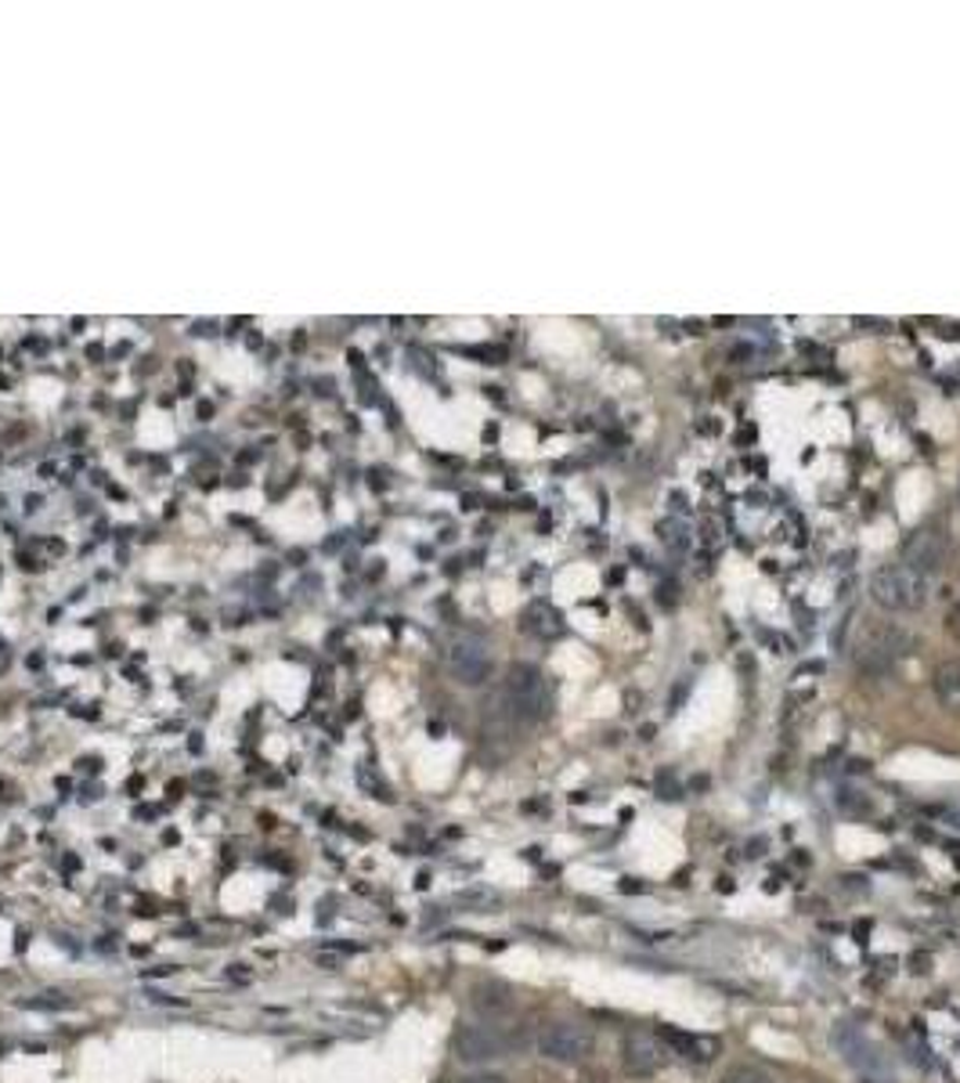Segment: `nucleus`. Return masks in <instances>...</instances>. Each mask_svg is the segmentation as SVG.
Segmentation results:
<instances>
[{"label":"nucleus","mask_w":960,"mask_h":1083,"mask_svg":"<svg viewBox=\"0 0 960 1083\" xmlns=\"http://www.w3.org/2000/svg\"><path fill=\"white\" fill-rule=\"evenodd\" d=\"M658 535H661V542L672 552H686V549H690V527H686L680 516H672V521H661L658 524Z\"/></svg>","instance_id":"ddd939ff"},{"label":"nucleus","mask_w":960,"mask_h":1083,"mask_svg":"<svg viewBox=\"0 0 960 1083\" xmlns=\"http://www.w3.org/2000/svg\"><path fill=\"white\" fill-rule=\"evenodd\" d=\"M510 1047H513V1041L502 1030H495V1025L462 1022V1025H456V1033H451V1051L470 1066L495 1062V1058H502Z\"/></svg>","instance_id":"423d86ee"},{"label":"nucleus","mask_w":960,"mask_h":1083,"mask_svg":"<svg viewBox=\"0 0 960 1083\" xmlns=\"http://www.w3.org/2000/svg\"><path fill=\"white\" fill-rule=\"evenodd\" d=\"M722 1083H773V1076L759 1066L740 1062V1066H730L726 1073H722Z\"/></svg>","instance_id":"4468645a"},{"label":"nucleus","mask_w":960,"mask_h":1083,"mask_svg":"<svg viewBox=\"0 0 960 1083\" xmlns=\"http://www.w3.org/2000/svg\"><path fill=\"white\" fill-rule=\"evenodd\" d=\"M499 708L510 722H541L552 715V686L535 664H513L502 680Z\"/></svg>","instance_id":"f257e3e1"},{"label":"nucleus","mask_w":960,"mask_h":1083,"mask_svg":"<svg viewBox=\"0 0 960 1083\" xmlns=\"http://www.w3.org/2000/svg\"><path fill=\"white\" fill-rule=\"evenodd\" d=\"M957 499H960V488H957Z\"/></svg>","instance_id":"a878e982"},{"label":"nucleus","mask_w":960,"mask_h":1083,"mask_svg":"<svg viewBox=\"0 0 960 1083\" xmlns=\"http://www.w3.org/2000/svg\"><path fill=\"white\" fill-rule=\"evenodd\" d=\"M935 697H939L943 708L960 712V658L946 661L939 672H935Z\"/></svg>","instance_id":"f8f14e48"},{"label":"nucleus","mask_w":960,"mask_h":1083,"mask_svg":"<svg viewBox=\"0 0 960 1083\" xmlns=\"http://www.w3.org/2000/svg\"><path fill=\"white\" fill-rule=\"evenodd\" d=\"M910 632L902 628H877L856 643V664L863 675H885L892 664L910 653Z\"/></svg>","instance_id":"20e7f679"},{"label":"nucleus","mask_w":960,"mask_h":1083,"mask_svg":"<svg viewBox=\"0 0 960 1083\" xmlns=\"http://www.w3.org/2000/svg\"><path fill=\"white\" fill-rule=\"evenodd\" d=\"M535 1047H538V1055H546V1058H549V1062L578 1066V1062H585V1058L593 1055L596 1041H593V1033L585 1030V1025L557 1019V1022H546V1025H541Z\"/></svg>","instance_id":"7ed1b4c3"},{"label":"nucleus","mask_w":960,"mask_h":1083,"mask_svg":"<svg viewBox=\"0 0 960 1083\" xmlns=\"http://www.w3.org/2000/svg\"><path fill=\"white\" fill-rule=\"evenodd\" d=\"M578 1083H611V1073L600 1069V1066H585L578 1073Z\"/></svg>","instance_id":"6ab92c4d"},{"label":"nucleus","mask_w":960,"mask_h":1083,"mask_svg":"<svg viewBox=\"0 0 960 1083\" xmlns=\"http://www.w3.org/2000/svg\"><path fill=\"white\" fill-rule=\"evenodd\" d=\"M621 888H625V893H643V885H636V882H632V877H628V882L621 885Z\"/></svg>","instance_id":"393cba45"},{"label":"nucleus","mask_w":960,"mask_h":1083,"mask_svg":"<svg viewBox=\"0 0 960 1083\" xmlns=\"http://www.w3.org/2000/svg\"><path fill=\"white\" fill-rule=\"evenodd\" d=\"M719 532H722V524H719V521H705V524H700V535H705V546H711V549L719 546Z\"/></svg>","instance_id":"aec40b11"},{"label":"nucleus","mask_w":960,"mask_h":1083,"mask_svg":"<svg viewBox=\"0 0 960 1083\" xmlns=\"http://www.w3.org/2000/svg\"><path fill=\"white\" fill-rule=\"evenodd\" d=\"M228 975H232L239 986H246V983H250V979H253L250 972H246V964H232V968H228Z\"/></svg>","instance_id":"b1692460"},{"label":"nucleus","mask_w":960,"mask_h":1083,"mask_svg":"<svg viewBox=\"0 0 960 1083\" xmlns=\"http://www.w3.org/2000/svg\"><path fill=\"white\" fill-rule=\"evenodd\" d=\"M448 669L459 683L466 686H481L491 675V653L477 636H462L451 643L448 650Z\"/></svg>","instance_id":"6e6552de"},{"label":"nucleus","mask_w":960,"mask_h":1083,"mask_svg":"<svg viewBox=\"0 0 960 1083\" xmlns=\"http://www.w3.org/2000/svg\"><path fill=\"white\" fill-rule=\"evenodd\" d=\"M470 1004L484 1022H506L516 1008V997L510 986L499 983V979H484V983L470 989Z\"/></svg>","instance_id":"1a4fd4ad"},{"label":"nucleus","mask_w":960,"mask_h":1083,"mask_svg":"<svg viewBox=\"0 0 960 1083\" xmlns=\"http://www.w3.org/2000/svg\"><path fill=\"white\" fill-rule=\"evenodd\" d=\"M661 1044L669 1047V1055H680L686 1062H715L719 1058V1041L715 1036H700V1033H683L675 1025H658Z\"/></svg>","instance_id":"9d476101"},{"label":"nucleus","mask_w":960,"mask_h":1083,"mask_svg":"<svg viewBox=\"0 0 960 1083\" xmlns=\"http://www.w3.org/2000/svg\"><path fill=\"white\" fill-rule=\"evenodd\" d=\"M658 795L664 798V802H680V798H683V787H680V781H675L672 773H661V776H658Z\"/></svg>","instance_id":"a211bd4d"},{"label":"nucleus","mask_w":960,"mask_h":1083,"mask_svg":"<svg viewBox=\"0 0 960 1083\" xmlns=\"http://www.w3.org/2000/svg\"><path fill=\"white\" fill-rule=\"evenodd\" d=\"M946 632H950L953 639H960V603L953 607L950 614H946Z\"/></svg>","instance_id":"5701e85b"},{"label":"nucleus","mask_w":960,"mask_h":1083,"mask_svg":"<svg viewBox=\"0 0 960 1083\" xmlns=\"http://www.w3.org/2000/svg\"><path fill=\"white\" fill-rule=\"evenodd\" d=\"M621 1066H625L628 1076L650 1080L669 1066V1047L661 1044L658 1033L632 1030V1033H625V1041H621Z\"/></svg>","instance_id":"0eeeda50"},{"label":"nucleus","mask_w":960,"mask_h":1083,"mask_svg":"<svg viewBox=\"0 0 960 1083\" xmlns=\"http://www.w3.org/2000/svg\"><path fill=\"white\" fill-rule=\"evenodd\" d=\"M838 806H841L845 812H852V817H867V812H871V802H867V798H863L860 792H852V787H849V792H841Z\"/></svg>","instance_id":"f3484780"},{"label":"nucleus","mask_w":960,"mask_h":1083,"mask_svg":"<svg viewBox=\"0 0 960 1083\" xmlns=\"http://www.w3.org/2000/svg\"><path fill=\"white\" fill-rule=\"evenodd\" d=\"M314 961H319L322 968H340V964H344V954H336V950H319V954H314Z\"/></svg>","instance_id":"412c9836"},{"label":"nucleus","mask_w":960,"mask_h":1083,"mask_svg":"<svg viewBox=\"0 0 960 1083\" xmlns=\"http://www.w3.org/2000/svg\"><path fill=\"white\" fill-rule=\"evenodd\" d=\"M946 552H950V546H946V535L939 527L921 524L899 546V563H907L910 571L924 574V578H935L946 568Z\"/></svg>","instance_id":"39448f33"},{"label":"nucleus","mask_w":960,"mask_h":1083,"mask_svg":"<svg viewBox=\"0 0 960 1083\" xmlns=\"http://www.w3.org/2000/svg\"><path fill=\"white\" fill-rule=\"evenodd\" d=\"M456 902L459 907H473V910H488L499 902V896L491 893V888H466V893H456Z\"/></svg>","instance_id":"2eb2a0df"},{"label":"nucleus","mask_w":960,"mask_h":1083,"mask_svg":"<svg viewBox=\"0 0 960 1083\" xmlns=\"http://www.w3.org/2000/svg\"><path fill=\"white\" fill-rule=\"evenodd\" d=\"M932 596V578L910 571L907 563H885L871 578V600L885 611H921Z\"/></svg>","instance_id":"f03ea898"},{"label":"nucleus","mask_w":960,"mask_h":1083,"mask_svg":"<svg viewBox=\"0 0 960 1083\" xmlns=\"http://www.w3.org/2000/svg\"><path fill=\"white\" fill-rule=\"evenodd\" d=\"M149 1000H152V1004H174V1008H185V1004H188L185 997H166V993H160V989H152V993H149Z\"/></svg>","instance_id":"4be33fe9"},{"label":"nucleus","mask_w":960,"mask_h":1083,"mask_svg":"<svg viewBox=\"0 0 960 1083\" xmlns=\"http://www.w3.org/2000/svg\"><path fill=\"white\" fill-rule=\"evenodd\" d=\"M524 632H531V636H538V639H557V636H563V614L546 600L527 603Z\"/></svg>","instance_id":"9b49d317"},{"label":"nucleus","mask_w":960,"mask_h":1083,"mask_svg":"<svg viewBox=\"0 0 960 1083\" xmlns=\"http://www.w3.org/2000/svg\"><path fill=\"white\" fill-rule=\"evenodd\" d=\"M70 997L65 993H40V997H29V1000H22V1008H33V1011H62V1008H70Z\"/></svg>","instance_id":"dca6fc26"}]
</instances>
